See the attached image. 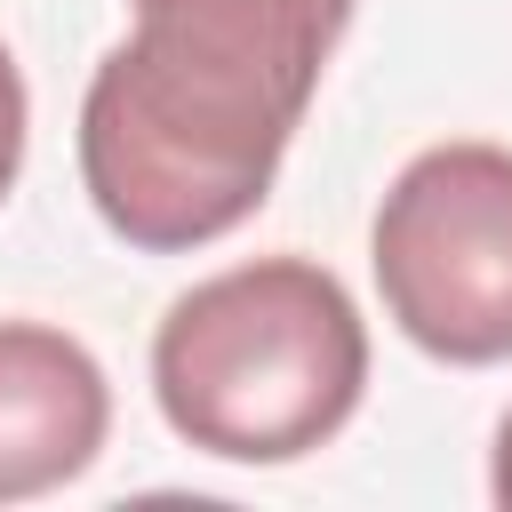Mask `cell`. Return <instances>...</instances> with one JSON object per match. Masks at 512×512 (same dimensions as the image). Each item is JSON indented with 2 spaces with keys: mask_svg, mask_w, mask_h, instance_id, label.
Instances as JSON below:
<instances>
[{
  "mask_svg": "<svg viewBox=\"0 0 512 512\" xmlns=\"http://www.w3.org/2000/svg\"><path fill=\"white\" fill-rule=\"evenodd\" d=\"M384 320L448 360H512V152L504 144H432L416 152L368 232Z\"/></svg>",
  "mask_w": 512,
  "mask_h": 512,
  "instance_id": "3",
  "label": "cell"
},
{
  "mask_svg": "<svg viewBox=\"0 0 512 512\" xmlns=\"http://www.w3.org/2000/svg\"><path fill=\"white\" fill-rule=\"evenodd\" d=\"M352 0H136L80 96V184L152 256L248 224L344 40Z\"/></svg>",
  "mask_w": 512,
  "mask_h": 512,
  "instance_id": "1",
  "label": "cell"
},
{
  "mask_svg": "<svg viewBox=\"0 0 512 512\" xmlns=\"http://www.w3.org/2000/svg\"><path fill=\"white\" fill-rule=\"evenodd\" d=\"M488 488H496V504L512 512V416L496 424V464H488Z\"/></svg>",
  "mask_w": 512,
  "mask_h": 512,
  "instance_id": "6",
  "label": "cell"
},
{
  "mask_svg": "<svg viewBox=\"0 0 512 512\" xmlns=\"http://www.w3.org/2000/svg\"><path fill=\"white\" fill-rule=\"evenodd\" d=\"M112 384L96 352L40 320H0V504L48 496L96 464Z\"/></svg>",
  "mask_w": 512,
  "mask_h": 512,
  "instance_id": "4",
  "label": "cell"
},
{
  "mask_svg": "<svg viewBox=\"0 0 512 512\" xmlns=\"http://www.w3.org/2000/svg\"><path fill=\"white\" fill-rule=\"evenodd\" d=\"M368 384V320L312 256H256L184 288L152 336V400L176 440L224 464H296Z\"/></svg>",
  "mask_w": 512,
  "mask_h": 512,
  "instance_id": "2",
  "label": "cell"
},
{
  "mask_svg": "<svg viewBox=\"0 0 512 512\" xmlns=\"http://www.w3.org/2000/svg\"><path fill=\"white\" fill-rule=\"evenodd\" d=\"M24 128H32V104H24V72H16V56L0 48V200H8L16 168H24Z\"/></svg>",
  "mask_w": 512,
  "mask_h": 512,
  "instance_id": "5",
  "label": "cell"
}]
</instances>
